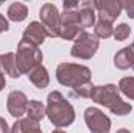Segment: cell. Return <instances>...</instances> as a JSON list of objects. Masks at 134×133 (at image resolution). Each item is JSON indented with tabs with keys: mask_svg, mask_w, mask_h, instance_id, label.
I'll return each instance as SVG.
<instances>
[{
	"mask_svg": "<svg viewBox=\"0 0 134 133\" xmlns=\"http://www.w3.org/2000/svg\"><path fill=\"white\" fill-rule=\"evenodd\" d=\"M48 103H47V116L56 127H67L73 122L75 113L72 105L64 99V96L59 91H53L48 96Z\"/></svg>",
	"mask_w": 134,
	"mask_h": 133,
	"instance_id": "1",
	"label": "cell"
},
{
	"mask_svg": "<svg viewBox=\"0 0 134 133\" xmlns=\"http://www.w3.org/2000/svg\"><path fill=\"white\" fill-rule=\"evenodd\" d=\"M91 99L95 100L97 103L104 105L106 108H109L112 113L115 114H128L133 108L130 103L123 102L120 99L119 93H117V86L114 85H106V86H95L94 88V93L91 96Z\"/></svg>",
	"mask_w": 134,
	"mask_h": 133,
	"instance_id": "2",
	"label": "cell"
},
{
	"mask_svg": "<svg viewBox=\"0 0 134 133\" xmlns=\"http://www.w3.org/2000/svg\"><path fill=\"white\" fill-rule=\"evenodd\" d=\"M56 78L61 85L70 86V88H78L87 81H91V70L80 64H70L63 63L58 66L56 70Z\"/></svg>",
	"mask_w": 134,
	"mask_h": 133,
	"instance_id": "3",
	"label": "cell"
},
{
	"mask_svg": "<svg viewBox=\"0 0 134 133\" xmlns=\"http://www.w3.org/2000/svg\"><path fill=\"white\" fill-rule=\"evenodd\" d=\"M42 61V52L30 42L20 41L17 45V53H16V64L17 69L22 72H30L33 67L39 66Z\"/></svg>",
	"mask_w": 134,
	"mask_h": 133,
	"instance_id": "4",
	"label": "cell"
},
{
	"mask_svg": "<svg viewBox=\"0 0 134 133\" xmlns=\"http://www.w3.org/2000/svg\"><path fill=\"white\" fill-rule=\"evenodd\" d=\"M64 13L61 14V25H59V36L63 39H75L81 33L76 17L78 2H64Z\"/></svg>",
	"mask_w": 134,
	"mask_h": 133,
	"instance_id": "5",
	"label": "cell"
},
{
	"mask_svg": "<svg viewBox=\"0 0 134 133\" xmlns=\"http://www.w3.org/2000/svg\"><path fill=\"white\" fill-rule=\"evenodd\" d=\"M98 49V38L95 34H89L86 32H81L75 38V44L72 47V57L81 58V60H89L95 55Z\"/></svg>",
	"mask_w": 134,
	"mask_h": 133,
	"instance_id": "6",
	"label": "cell"
},
{
	"mask_svg": "<svg viewBox=\"0 0 134 133\" xmlns=\"http://www.w3.org/2000/svg\"><path fill=\"white\" fill-rule=\"evenodd\" d=\"M42 27L47 32L48 36H59V25H61V14L58 13L56 6L53 3H45L42 5L39 11Z\"/></svg>",
	"mask_w": 134,
	"mask_h": 133,
	"instance_id": "7",
	"label": "cell"
},
{
	"mask_svg": "<svg viewBox=\"0 0 134 133\" xmlns=\"http://www.w3.org/2000/svg\"><path fill=\"white\" fill-rule=\"evenodd\" d=\"M84 119L92 133H109L111 121L98 108H87L84 113Z\"/></svg>",
	"mask_w": 134,
	"mask_h": 133,
	"instance_id": "8",
	"label": "cell"
},
{
	"mask_svg": "<svg viewBox=\"0 0 134 133\" xmlns=\"http://www.w3.org/2000/svg\"><path fill=\"white\" fill-rule=\"evenodd\" d=\"M122 2L119 0H101L95 2V9L98 11L100 21L112 24L122 13Z\"/></svg>",
	"mask_w": 134,
	"mask_h": 133,
	"instance_id": "9",
	"label": "cell"
},
{
	"mask_svg": "<svg viewBox=\"0 0 134 133\" xmlns=\"http://www.w3.org/2000/svg\"><path fill=\"white\" fill-rule=\"evenodd\" d=\"M76 17L81 32L84 28L92 27L95 22V2H78Z\"/></svg>",
	"mask_w": 134,
	"mask_h": 133,
	"instance_id": "10",
	"label": "cell"
},
{
	"mask_svg": "<svg viewBox=\"0 0 134 133\" xmlns=\"http://www.w3.org/2000/svg\"><path fill=\"white\" fill-rule=\"evenodd\" d=\"M28 103H30V102H28L27 96H25L24 93H20V91H13V93L8 96V103H6V106H8L9 114L19 119L22 114L27 113Z\"/></svg>",
	"mask_w": 134,
	"mask_h": 133,
	"instance_id": "11",
	"label": "cell"
},
{
	"mask_svg": "<svg viewBox=\"0 0 134 133\" xmlns=\"http://www.w3.org/2000/svg\"><path fill=\"white\" fill-rule=\"evenodd\" d=\"M45 36H47V32L44 30L42 24H37V22H31L30 27H27V30L24 32V38L22 41L25 42H30L33 45H39L45 41Z\"/></svg>",
	"mask_w": 134,
	"mask_h": 133,
	"instance_id": "12",
	"label": "cell"
},
{
	"mask_svg": "<svg viewBox=\"0 0 134 133\" xmlns=\"http://www.w3.org/2000/svg\"><path fill=\"white\" fill-rule=\"evenodd\" d=\"M0 72L2 74H8L13 78H19L20 77V70L17 69L16 64V57L13 53H5L0 55Z\"/></svg>",
	"mask_w": 134,
	"mask_h": 133,
	"instance_id": "13",
	"label": "cell"
},
{
	"mask_svg": "<svg viewBox=\"0 0 134 133\" xmlns=\"http://www.w3.org/2000/svg\"><path fill=\"white\" fill-rule=\"evenodd\" d=\"M28 78H30V81L33 83L36 88H45L48 85V81H50L48 74H47V69L44 66H41V64L33 67L28 72Z\"/></svg>",
	"mask_w": 134,
	"mask_h": 133,
	"instance_id": "14",
	"label": "cell"
},
{
	"mask_svg": "<svg viewBox=\"0 0 134 133\" xmlns=\"http://www.w3.org/2000/svg\"><path fill=\"white\" fill-rule=\"evenodd\" d=\"M114 63L119 69H128V67H133L134 64V52L131 47H125L122 49L120 52L115 53L114 57Z\"/></svg>",
	"mask_w": 134,
	"mask_h": 133,
	"instance_id": "15",
	"label": "cell"
},
{
	"mask_svg": "<svg viewBox=\"0 0 134 133\" xmlns=\"http://www.w3.org/2000/svg\"><path fill=\"white\" fill-rule=\"evenodd\" d=\"M11 133H42L39 129V122L33 119H20L16 121Z\"/></svg>",
	"mask_w": 134,
	"mask_h": 133,
	"instance_id": "16",
	"label": "cell"
},
{
	"mask_svg": "<svg viewBox=\"0 0 134 133\" xmlns=\"http://www.w3.org/2000/svg\"><path fill=\"white\" fill-rule=\"evenodd\" d=\"M27 16H28V9H27V6H25L24 3L14 2V3L9 5V8H8V17H9L11 21L20 22V21H24Z\"/></svg>",
	"mask_w": 134,
	"mask_h": 133,
	"instance_id": "17",
	"label": "cell"
},
{
	"mask_svg": "<svg viewBox=\"0 0 134 133\" xmlns=\"http://www.w3.org/2000/svg\"><path fill=\"white\" fill-rule=\"evenodd\" d=\"M27 114H28V119H33L36 122H39V121L47 114V111H45V106H44L41 102H37V100H30L28 108H27Z\"/></svg>",
	"mask_w": 134,
	"mask_h": 133,
	"instance_id": "18",
	"label": "cell"
},
{
	"mask_svg": "<svg viewBox=\"0 0 134 133\" xmlns=\"http://www.w3.org/2000/svg\"><path fill=\"white\" fill-rule=\"evenodd\" d=\"M112 33H114V28H112V24H109V22L98 21V24L95 25V36L97 38H104L106 39Z\"/></svg>",
	"mask_w": 134,
	"mask_h": 133,
	"instance_id": "19",
	"label": "cell"
},
{
	"mask_svg": "<svg viewBox=\"0 0 134 133\" xmlns=\"http://www.w3.org/2000/svg\"><path fill=\"white\" fill-rule=\"evenodd\" d=\"M119 88L122 89V93L125 96H128L130 99H134V77L122 78L120 83H119Z\"/></svg>",
	"mask_w": 134,
	"mask_h": 133,
	"instance_id": "20",
	"label": "cell"
},
{
	"mask_svg": "<svg viewBox=\"0 0 134 133\" xmlns=\"http://www.w3.org/2000/svg\"><path fill=\"white\" fill-rule=\"evenodd\" d=\"M130 33H131V28L126 24H120V25H117L114 28V36H115L117 41H125L130 36Z\"/></svg>",
	"mask_w": 134,
	"mask_h": 133,
	"instance_id": "21",
	"label": "cell"
},
{
	"mask_svg": "<svg viewBox=\"0 0 134 133\" xmlns=\"http://www.w3.org/2000/svg\"><path fill=\"white\" fill-rule=\"evenodd\" d=\"M94 88H95V86H94L91 81H87V83H84V85L75 88V94H76V96H81V97H91L92 93H94Z\"/></svg>",
	"mask_w": 134,
	"mask_h": 133,
	"instance_id": "22",
	"label": "cell"
},
{
	"mask_svg": "<svg viewBox=\"0 0 134 133\" xmlns=\"http://www.w3.org/2000/svg\"><path fill=\"white\" fill-rule=\"evenodd\" d=\"M122 6L125 8V11H126V14L134 19V0H128V2H122Z\"/></svg>",
	"mask_w": 134,
	"mask_h": 133,
	"instance_id": "23",
	"label": "cell"
},
{
	"mask_svg": "<svg viewBox=\"0 0 134 133\" xmlns=\"http://www.w3.org/2000/svg\"><path fill=\"white\" fill-rule=\"evenodd\" d=\"M8 28H9V25H8V21H6V19H5L2 14H0V33H2V32H6Z\"/></svg>",
	"mask_w": 134,
	"mask_h": 133,
	"instance_id": "24",
	"label": "cell"
},
{
	"mask_svg": "<svg viewBox=\"0 0 134 133\" xmlns=\"http://www.w3.org/2000/svg\"><path fill=\"white\" fill-rule=\"evenodd\" d=\"M0 133H9V127L6 124V121L2 117H0Z\"/></svg>",
	"mask_w": 134,
	"mask_h": 133,
	"instance_id": "25",
	"label": "cell"
},
{
	"mask_svg": "<svg viewBox=\"0 0 134 133\" xmlns=\"http://www.w3.org/2000/svg\"><path fill=\"white\" fill-rule=\"evenodd\" d=\"M117 133H130V132H128V130H125V129H122V130H119Z\"/></svg>",
	"mask_w": 134,
	"mask_h": 133,
	"instance_id": "26",
	"label": "cell"
},
{
	"mask_svg": "<svg viewBox=\"0 0 134 133\" xmlns=\"http://www.w3.org/2000/svg\"><path fill=\"white\" fill-rule=\"evenodd\" d=\"M53 133H64V132H63L61 129H58V130H55V132H53Z\"/></svg>",
	"mask_w": 134,
	"mask_h": 133,
	"instance_id": "27",
	"label": "cell"
},
{
	"mask_svg": "<svg viewBox=\"0 0 134 133\" xmlns=\"http://www.w3.org/2000/svg\"><path fill=\"white\" fill-rule=\"evenodd\" d=\"M133 69H134V64H133Z\"/></svg>",
	"mask_w": 134,
	"mask_h": 133,
	"instance_id": "28",
	"label": "cell"
}]
</instances>
